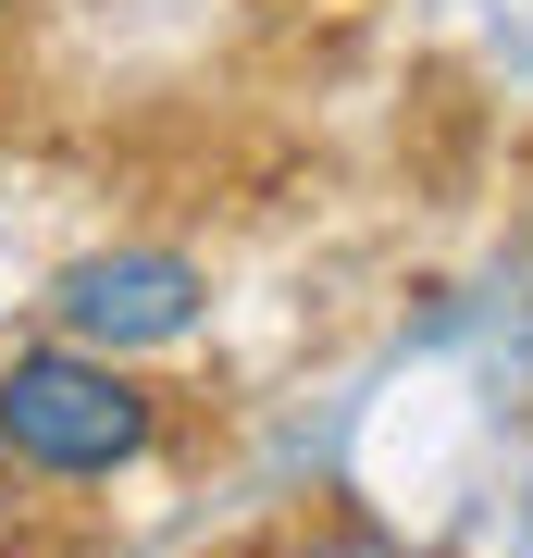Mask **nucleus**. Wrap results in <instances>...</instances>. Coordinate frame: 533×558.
<instances>
[{
    "label": "nucleus",
    "instance_id": "1",
    "mask_svg": "<svg viewBox=\"0 0 533 558\" xmlns=\"http://www.w3.org/2000/svg\"><path fill=\"white\" fill-rule=\"evenodd\" d=\"M149 435H161L149 385H124V360H99V348H25L0 373V447L50 484L124 472V459H149Z\"/></svg>",
    "mask_w": 533,
    "mask_h": 558
},
{
    "label": "nucleus",
    "instance_id": "2",
    "mask_svg": "<svg viewBox=\"0 0 533 558\" xmlns=\"http://www.w3.org/2000/svg\"><path fill=\"white\" fill-rule=\"evenodd\" d=\"M198 299H211V274H198L186 248H87L75 274L50 286V323H62V348H99V360H124V348H174Z\"/></svg>",
    "mask_w": 533,
    "mask_h": 558
}]
</instances>
